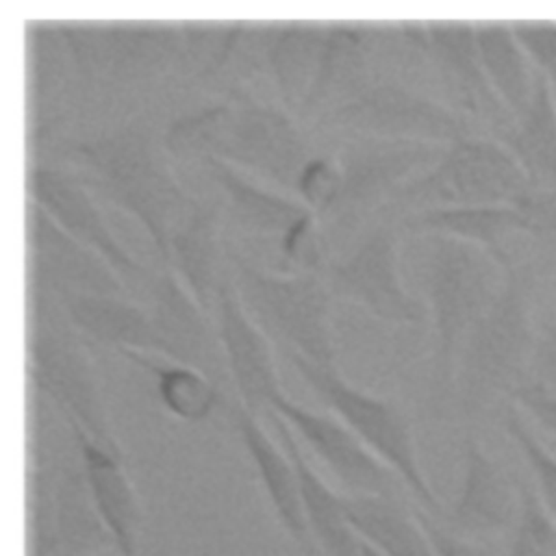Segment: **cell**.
I'll return each instance as SVG.
<instances>
[{"instance_id":"obj_33","label":"cell","mask_w":556,"mask_h":556,"mask_svg":"<svg viewBox=\"0 0 556 556\" xmlns=\"http://www.w3.org/2000/svg\"><path fill=\"white\" fill-rule=\"evenodd\" d=\"M130 363L150 371L156 380V393L163 406L187 424L204 421L222 404V389L206 378L202 371L180 365L159 361L154 354L137 350H117Z\"/></svg>"},{"instance_id":"obj_10","label":"cell","mask_w":556,"mask_h":556,"mask_svg":"<svg viewBox=\"0 0 556 556\" xmlns=\"http://www.w3.org/2000/svg\"><path fill=\"white\" fill-rule=\"evenodd\" d=\"M224 102V122L208 159H219L278 185L285 193H295L298 178L313 156L298 117L254 98Z\"/></svg>"},{"instance_id":"obj_27","label":"cell","mask_w":556,"mask_h":556,"mask_svg":"<svg viewBox=\"0 0 556 556\" xmlns=\"http://www.w3.org/2000/svg\"><path fill=\"white\" fill-rule=\"evenodd\" d=\"M202 165L224 191L230 222L243 232L285 237L295 226L315 215L295 195L269 191L243 176L230 163L219 159H204Z\"/></svg>"},{"instance_id":"obj_28","label":"cell","mask_w":556,"mask_h":556,"mask_svg":"<svg viewBox=\"0 0 556 556\" xmlns=\"http://www.w3.org/2000/svg\"><path fill=\"white\" fill-rule=\"evenodd\" d=\"M413 504L417 502L343 493L350 526L369 547L382 556H437Z\"/></svg>"},{"instance_id":"obj_4","label":"cell","mask_w":556,"mask_h":556,"mask_svg":"<svg viewBox=\"0 0 556 556\" xmlns=\"http://www.w3.org/2000/svg\"><path fill=\"white\" fill-rule=\"evenodd\" d=\"M226 267L248 315L278 350H291L324 369L337 367L326 274L269 271L232 248L226 250Z\"/></svg>"},{"instance_id":"obj_32","label":"cell","mask_w":556,"mask_h":556,"mask_svg":"<svg viewBox=\"0 0 556 556\" xmlns=\"http://www.w3.org/2000/svg\"><path fill=\"white\" fill-rule=\"evenodd\" d=\"M495 139L519 161L532 189L556 187V96L541 76L528 106Z\"/></svg>"},{"instance_id":"obj_2","label":"cell","mask_w":556,"mask_h":556,"mask_svg":"<svg viewBox=\"0 0 556 556\" xmlns=\"http://www.w3.org/2000/svg\"><path fill=\"white\" fill-rule=\"evenodd\" d=\"M26 293V376L54 402L65 421L80 426L98 445L124 460L83 334L70 324L56 295Z\"/></svg>"},{"instance_id":"obj_21","label":"cell","mask_w":556,"mask_h":556,"mask_svg":"<svg viewBox=\"0 0 556 556\" xmlns=\"http://www.w3.org/2000/svg\"><path fill=\"white\" fill-rule=\"evenodd\" d=\"M67 426L78 447L91 502L113 539L115 552L119 556H139L141 506L122 458L98 445L80 426L72 421Z\"/></svg>"},{"instance_id":"obj_30","label":"cell","mask_w":556,"mask_h":556,"mask_svg":"<svg viewBox=\"0 0 556 556\" xmlns=\"http://www.w3.org/2000/svg\"><path fill=\"white\" fill-rule=\"evenodd\" d=\"M473 24L484 76L513 122L528 106L536 89L539 74L521 48L510 22L480 20Z\"/></svg>"},{"instance_id":"obj_13","label":"cell","mask_w":556,"mask_h":556,"mask_svg":"<svg viewBox=\"0 0 556 556\" xmlns=\"http://www.w3.org/2000/svg\"><path fill=\"white\" fill-rule=\"evenodd\" d=\"M26 291L132 298L128 285L91 248L72 239L35 202L26 200Z\"/></svg>"},{"instance_id":"obj_36","label":"cell","mask_w":556,"mask_h":556,"mask_svg":"<svg viewBox=\"0 0 556 556\" xmlns=\"http://www.w3.org/2000/svg\"><path fill=\"white\" fill-rule=\"evenodd\" d=\"M339 185H341V172H339L334 152L313 154L298 178L295 195L302 204H306L315 213L317 222H321V217L328 213V208L337 198Z\"/></svg>"},{"instance_id":"obj_6","label":"cell","mask_w":556,"mask_h":556,"mask_svg":"<svg viewBox=\"0 0 556 556\" xmlns=\"http://www.w3.org/2000/svg\"><path fill=\"white\" fill-rule=\"evenodd\" d=\"M506 269L484 250L443 235H430L424 293L434 334L437 380L454 378L467 332L484 315L504 285Z\"/></svg>"},{"instance_id":"obj_20","label":"cell","mask_w":556,"mask_h":556,"mask_svg":"<svg viewBox=\"0 0 556 556\" xmlns=\"http://www.w3.org/2000/svg\"><path fill=\"white\" fill-rule=\"evenodd\" d=\"M378 26L374 22H328L315 76L295 115L298 122H317L326 111L376 80L371 76V50Z\"/></svg>"},{"instance_id":"obj_17","label":"cell","mask_w":556,"mask_h":556,"mask_svg":"<svg viewBox=\"0 0 556 556\" xmlns=\"http://www.w3.org/2000/svg\"><path fill=\"white\" fill-rule=\"evenodd\" d=\"M519 515V484H513L502 465L473 439H465L463 480L450 510L439 519L467 539H484L513 530Z\"/></svg>"},{"instance_id":"obj_11","label":"cell","mask_w":556,"mask_h":556,"mask_svg":"<svg viewBox=\"0 0 556 556\" xmlns=\"http://www.w3.org/2000/svg\"><path fill=\"white\" fill-rule=\"evenodd\" d=\"M397 241L400 222L384 213L367 228L350 254L328 263L326 280L332 295L365 306L376 319L421 324L428 317V308L400 280Z\"/></svg>"},{"instance_id":"obj_5","label":"cell","mask_w":556,"mask_h":556,"mask_svg":"<svg viewBox=\"0 0 556 556\" xmlns=\"http://www.w3.org/2000/svg\"><path fill=\"white\" fill-rule=\"evenodd\" d=\"M530 191L513 152L500 139L478 135L452 143L432 167L397 187L380 213L404 217L428 208L521 204Z\"/></svg>"},{"instance_id":"obj_39","label":"cell","mask_w":556,"mask_h":556,"mask_svg":"<svg viewBox=\"0 0 556 556\" xmlns=\"http://www.w3.org/2000/svg\"><path fill=\"white\" fill-rule=\"evenodd\" d=\"M526 384L556 395V324L539 328Z\"/></svg>"},{"instance_id":"obj_7","label":"cell","mask_w":556,"mask_h":556,"mask_svg":"<svg viewBox=\"0 0 556 556\" xmlns=\"http://www.w3.org/2000/svg\"><path fill=\"white\" fill-rule=\"evenodd\" d=\"M304 382L317 393L321 404L334 413L380 460H384L408 486L419 508L441 519L443 504L428 484L419 465L417 445L408 415L389 397L371 395L345 382L337 367L324 369L308 358L280 350Z\"/></svg>"},{"instance_id":"obj_41","label":"cell","mask_w":556,"mask_h":556,"mask_svg":"<svg viewBox=\"0 0 556 556\" xmlns=\"http://www.w3.org/2000/svg\"><path fill=\"white\" fill-rule=\"evenodd\" d=\"M361 554H363V556H382L380 552H376L374 547H369L365 541H361Z\"/></svg>"},{"instance_id":"obj_35","label":"cell","mask_w":556,"mask_h":556,"mask_svg":"<svg viewBox=\"0 0 556 556\" xmlns=\"http://www.w3.org/2000/svg\"><path fill=\"white\" fill-rule=\"evenodd\" d=\"M508 556H556V521L526 482H519V515Z\"/></svg>"},{"instance_id":"obj_29","label":"cell","mask_w":556,"mask_h":556,"mask_svg":"<svg viewBox=\"0 0 556 556\" xmlns=\"http://www.w3.org/2000/svg\"><path fill=\"white\" fill-rule=\"evenodd\" d=\"M52 526L61 556H98L115 549L91 502L80 458L61 465L52 476Z\"/></svg>"},{"instance_id":"obj_34","label":"cell","mask_w":556,"mask_h":556,"mask_svg":"<svg viewBox=\"0 0 556 556\" xmlns=\"http://www.w3.org/2000/svg\"><path fill=\"white\" fill-rule=\"evenodd\" d=\"M504 428L532 473V489L536 497L556 521V456L541 443L515 404L506 408Z\"/></svg>"},{"instance_id":"obj_12","label":"cell","mask_w":556,"mask_h":556,"mask_svg":"<svg viewBox=\"0 0 556 556\" xmlns=\"http://www.w3.org/2000/svg\"><path fill=\"white\" fill-rule=\"evenodd\" d=\"M269 408L276 410L321 458V463L341 484V493L413 500L404 480L384 460H380L339 417L311 410L289 400L285 393H278L269 402Z\"/></svg>"},{"instance_id":"obj_8","label":"cell","mask_w":556,"mask_h":556,"mask_svg":"<svg viewBox=\"0 0 556 556\" xmlns=\"http://www.w3.org/2000/svg\"><path fill=\"white\" fill-rule=\"evenodd\" d=\"M313 128L341 137L369 135L452 146L478 137L473 117L393 78H376L354 98L326 111Z\"/></svg>"},{"instance_id":"obj_31","label":"cell","mask_w":556,"mask_h":556,"mask_svg":"<svg viewBox=\"0 0 556 556\" xmlns=\"http://www.w3.org/2000/svg\"><path fill=\"white\" fill-rule=\"evenodd\" d=\"M328 22L319 20H291L278 22L265 54L267 74H271L280 106L291 115L311 87L321 54Z\"/></svg>"},{"instance_id":"obj_38","label":"cell","mask_w":556,"mask_h":556,"mask_svg":"<svg viewBox=\"0 0 556 556\" xmlns=\"http://www.w3.org/2000/svg\"><path fill=\"white\" fill-rule=\"evenodd\" d=\"M413 510H415L417 519L421 521L437 556H493L486 545H482L476 539H467V536H460V534L452 532L437 517H432L430 513H426L417 504H413Z\"/></svg>"},{"instance_id":"obj_18","label":"cell","mask_w":556,"mask_h":556,"mask_svg":"<svg viewBox=\"0 0 556 556\" xmlns=\"http://www.w3.org/2000/svg\"><path fill=\"white\" fill-rule=\"evenodd\" d=\"M424 56L432 61L443 83L458 102V111L495 126L493 137L510 124V117L497 102L476 46V24L463 20H426Z\"/></svg>"},{"instance_id":"obj_24","label":"cell","mask_w":556,"mask_h":556,"mask_svg":"<svg viewBox=\"0 0 556 556\" xmlns=\"http://www.w3.org/2000/svg\"><path fill=\"white\" fill-rule=\"evenodd\" d=\"M265 417H269L278 434V443L293 463L308 534L315 549L321 552L324 556H363L361 539L345 515L343 493L328 486L326 480L313 469V465L308 463V458L304 456L295 441L293 428L276 410L267 408Z\"/></svg>"},{"instance_id":"obj_16","label":"cell","mask_w":556,"mask_h":556,"mask_svg":"<svg viewBox=\"0 0 556 556\" xmlns=\"http://www.w3.org/2000/svg\"><path fill=\"white\" fill-rule=\"evenodd\" d=\"M213 315L239 404L254 415H265L269 402L282 393L276 356L269 337L254 324L241 304L228 267L215 291Z\"/></svg>"},{"instance_id":"obj_9","label":"cell","mask_w":556,"mask_h":556,"mask_svg":"<svg viewBox=\"0 0 556 556\" xmlns=\"http://www.w3.org/2000/svg\"><path fill=\"white\" fill-rule=\"evenodd\" d=\"M334 156L341 172V185L328 213L319 226L350 230L363 219L376 217L391 193L432 167L450 146L413 141V139H384L369 135L341 137Z\"/></svg>"},{"instance_id":"obj_26","label":"cell","mask_w":556,"mask_h":556,"mask_svg":"<svg viewBox=\"0 0 556 556\" xmlns=\"http://www.w3.org/2000/svg\"><path fill=\"white\" fill-rule=\"evenodd\" d=\"M70 324L98 343L115 350H137L148 354H163L165 345L152 324L150 311L132 298L93 295L63 291L56 293Z\"/></svg>"},{"instance_id":"obj_3","label":"cell","mask_w":556,"mask_h":556,"mask_svg":"<svg viewBox=\"0 0 556 556\" xmlns=\"http://www.w3.org/2000/svg\"><path fill=\"white\" fill-rule=\"evenodd\" d=\"M536 332L528 274L515 263L506 269L497 298L467 332L456 356L452 382L467 415L495 397L510 400L526 384Z\"/></svg>"},{"instance_id":"obj_37","label":"cell","mask_w":556,"mask_h":556,"mask_svg":"<svg viewBox=\"0 0 556 556\" xmlns=\"http://www.w3.org/2000/svg\"><path fill=\"white\" fill-rule=\"evenodd\" d=\"M510 24L532 67L556 96V20H515Z\"/></svg>"},{"instance_id":"obj_22","label":"cell","mask_w":556,"mask_h":556,"mask_svg":"<svg viewBox=\"0 0 556 556\" xmlns=\"http://www.w3.org/2000/svg\"><path fill=\"white\" fill-rule=\"evenodd\" d=\"M232 417L278 523L304 554H315L317 549L308 534L298 476L287 452L261 426L258 415L248 410L243 404L237 402L232 406Z\"/></svg>"},{"instance_id":"obj_19","label":"cell","mask_w":556,"mask_h":556,"mask_svg":"<svg viewBox=\"0 0 556 556\" xmlns=\"http://www.w3.org/2000/svg\"><path fill=\"white\" fill-rule=\"evenodd\" d=\"M185 35L172 20H106L98 26V74L119 83L182 70Z\"/></svg>"},{"instance_id":"obj_23","label":"cell","mask_w":556,"mask_h":556,"mask_svg":"<svg viewBox=\"0 0 556 556\" xmlns=\"http://www.w3.org/2000/svg\"><path fill=\"white\" fill-rule=\"evenodd\" d=\"M400 228L417 235H443L471 243L491 254L504 269L515 261L506 241L515 235H534V228L517 204H482L428 208L397 217Z\"/></svg>"},{"instance_id":"obj_15","label":"cell","mask_w":556,"mask_h":556,"mask_svg":"<svg viewBox=\"0 0 556 556\" xmlns=\"http://www.w3.org/2000/svg\"><path fill=\"white\" fill-rule=\"evenodd\" d=\"M146 308L169 361L202 371L219 389L232 387L217 328L169 267L150 276Z\"/></svg>"},{"instance_id":"obj_40","label":"cell","mask_w":556,"mask_h":556,"mask_svg":"<svg viewBox=\"0 0 556 556\" xmlns=\"http://www.w3.org/2000/svg\"><path fill=\"white\" fill-rule=\"evenodd\" d=\"M510 404L526 413L541 430L556 437V395L523 384L510 395Z\"/></svg>"},{"instance_id":"obj_25","label":"cell","mask_w":556,"mask_h":556,"mask_svg":"<svg viewBox=\"0 0 556 556\" xmlns=\"http://www.w3.org/2000/svg\"><path fill=\"white\" fill-rule=\"evenodd\" d=\"M169 267L195 302L211 313L215 291L226 269L222 245V211L215 202H198L169 235V252L163 263Z\"/></svg>"},{"instance_id":"obj_1","label":"cell","mask_w":556,"mask_h":556,"mask_svg":"<svg viewBox=\"0 0 556 556\" xmlns=\"http://www.w3.org/2000/svg\"><path fill=\"white\" fill-rule=\"evenodd\" d=\"M67 159L87 189L143 224L165 263L169 235L195 200L178 185L152 124L146 117H132L89 141L74 143Z\"/></svg>"},{"instance_id":"obj_14","label":"cell","mask_w":556,"mask_h":556,"mask_svg":"<svg viewBox=\"0 0 556 556\" xmlns=\"http://www.w3.org/2000/svg\"><path fill=\"white\" fill-rule=\"evenodd\" d=\"M24 189L26 200L41 206L72 239L98 252L126 285L135 280H150L146 267L139 265L115 239L104 213L74 172H63L41 163L28 165L24 174Z\"/></svg>"}]
</instances>
